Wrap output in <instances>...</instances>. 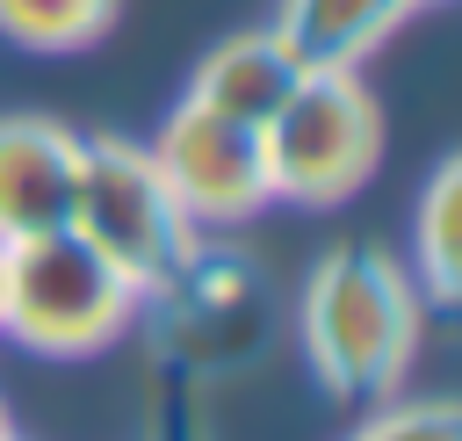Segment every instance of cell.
<instances>
[{
    "mask_svg": "<svg viewBox=\"0 0 462 441\" xmlns=\"http://www.w3.org/2000/svg\"><path fill=\"white\" fill-rule=\"evenodd\" d=\"M79 188V130L58 116H0V246L58 231Z\"/></svg>",
    "mask_w": 462,
    "mask_h": 441,
    "instance_id": "6",
    "label": "cell"
},
{
    "mask_svg": "<svg viewBox=\"0 0 462 441\" xmlns=\"http://www.w3.org/2000/svg\"><path fill=\"white\" fill-rule=\"evenodd\" d=\"M137 304L144 296L72 224L0 246V333L43 361H79V354L116 347Z\"/></svg>",
    "mask_w": 462,
    "mask_h": 441,
    "instance_id": "2",
    "label": "cell"
},
{
    "mask_svg": "<svg viewBox=\"0 0 462 441\" xmlns=\"http://www.w3.org/2000/svg\"><path fill=\"white\" fill-rule=\"evenodd\" d=\"M411 282L433 311L462 304V159H440L426 195H419V224H411Z\"/></svg>",
    "mask_w": 462,
    "mask_h": 441,
    "instance_id": "9",
    "label": "cell"
},
{
    "mask_svg": "<svg viewBox=\"0 0 462 441\" xmlns=\"http://www.w3.org/2000/svg\"><path fill=\"white\" fill-rule=\"evenodd\" d=\"M426 296L390 246H332L296 289V340L332 398H397L419 361Z\"/></svg>",
    "mask_w": 462,
    "mask_h": 441,
    "instance_id": "1",
    "label": "cell"
},
{
    "mask_svg": "<svg viewBox=\"0 0 462 441\" xmlns=\"http://www.w3.org/2000/svg\"><path fill=\"white\" fill-rule=\"evenodd\" d=\"M144 304L173 296L195 267V217L159 181L137 137H79V188L65 217Z\"/></svg>",
    "mask_w": 462,
    "mask_h": 441,
    "instance_id": "3",
    "label": "cell"
},
{
    "mask_svg": "<svg viewBox=\"0 0 462 441\" xmlns=\"http://www.w3.org/2000/svg\"><path fill=\"white\" fill-rule=\"evenodd\" d=\"M0 441H7V405H0Z\"/></svg>",
    "mask_w": 462,
    "mask_h": 441,
    "instance_id": "12",
    "label": "cell"
},
{
    "mask_svg": "<svg viewBox=\"0 0 462 441\" xmlns=\"http://www.w3.org/2000/svg\"><path fill=\"white\" fill-rule=\"evenodd\" d=\"M267 195L289 210H339L383 166V108L361 72H303L260 130Z\"/></svg>",
    "mask_w": 462,
    "mask_h": 441,
    "instance_id": "4",
    "label": "cell"
},
{
    "mask_svg": "<svg viewBox=\"0 0 462 441\" xmlns=\"http://www.w3.org/2000/svg\"><path fill=\"white\" fill-rule=\"evenodd\" d=\"M116 22V0H0V36L36 58H65L101 43Z\"/></svg>",
    "mask_w": 462,
    "mask_h": 441,
    "instance_id": "10",
    "label": "cell"
},
{
    "mask_svg": "<svg viewBox=\"0 0 462 441\" xmlns=\"http://www.w3.org/2000/svg\"><path fill=\"white\" fill-rule=\"evenodd\" d=\"M7 441H14V434H7Z\"/></svg>",
    "mask_w": 462,
    "mask_h": 441,
    "instance_id": "13",
    "label": "cell"
},
{
    "mask_svg": "<svg viewBox=\"0 0 462 441\" xmlns=\"http://www.w3.org/2000/svg\"><path fill=\"white\" fill-rule=\"evenodd\" d=\"M419 7L433 0H274V43L296 72H361Z\"/></svg>",
    "mask_w": 462,
    "mask_h": 441,
    "instance_id": "7",
    "label": "cell"
},
{
    "mask_svg": "<svg viewBox=\"0 0 462 441\" xmlns=\"http://www.w3.org/2000/svg\"><path fill=\"white\" fill-rule=\"evenodd\" d=\"M296 58L274 43V29H238V36H224L217 51H202V65L188 72V94L180 101H195V108H209V116H224V123H245V130H267L274 123V108L296 94Z\"/></svg>",
    "mask_w": 462,
    "mask_h": 441,
    "instance_id": "8",
    "label": "cell"
},
{
    "mask_svg": "<svg viewBox=\"0 0 462 441\" xmlns=\"http://www.w3.org/2000/svg\"><path fill=\"white\" fill-rule=\"evenodd\" d=\"M346 441H462V412L448 398H375Z\"/></svg>",
    "mask_w": 462,
    "mask_h": 441,
    "instance_id": "11",
    "label": "cell"
},
{
    "mask_svg": "<svg viewBox=\"0 0 462 441\" xmlns=\"http://www.w3.org/2000/svg\"><path fill=\"white\" fill-rule=\"evenodd\" d=\"M152 166L159 181L173 188V202L195 217V224H245L260 217L274 195H267V152H260V130L245 123H224L195 101H173L152 130Z\"/></svg>",
    "mask_w": 462,
    "mask_h": 441,
    "instance_id": "5",
    "label": "cell"
}]
</instances>
